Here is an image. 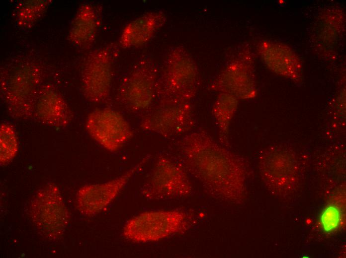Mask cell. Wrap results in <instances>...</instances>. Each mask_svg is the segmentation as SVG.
<instances>
[{"label": "cell", "instance_id": "obj_13", "mask_svg": "<svg viewBox=\"0 0 346 258\" xmlns=\"http://www.w3.org/2000/svg\"><path fill=\"white\" fill-rule=\"evenodd\" d=\"M150 155L121 176L106 183L85 185L79 189L76 194V206L84 215L91 216L105 209L118 195L130 179L144 165Z\"/></svg>", "mask_w": 346, "mask_h": 258}, {"label": "cell", "instance_id": "obj_1", "mask_svg": "<svg viewBox=\"0 0 346 258\" xmlns=\"http://www.w3.org/2000/svg\"><path fill=\"white\" fill-rule=\"evenodd\" d=\"M182 166L212 197L223 202L239 199L244 190V163L206 131L198 129L177 143Z\"/></svg>", "mask_w": 346, "mask_h": 258}, {"label": "cell", "instance_id": "obj_3", "mask_svg": "<svg viewBox=\"0 0 346 258\" xmlns=\"http://www.w3.org/2000/svg\"><path fill=\"white\" fill-rule=\"evenodd\" d=\"M195 60L183 46L171 48L165 58L157 85L159 101L190 102L199 86Z\"/></svg>", "mask_w": 346, "mask_h": 258}, {"label": "cell", "instance_id": "obj_8", "mask_svg": "<svg viewBox=\"0 0 346 258\" xmlns=\"http://www.w3.org/2000/svg\"><path fill=\"white\" fill-rule=\"evenodd\" d=\"M117 53V46L111 44L91 51L86 57L82 70L81 82L83 94L88 101L99 103L108 97Z\"/></svg>", "mask_w": 346, "mask_h": 258}, {"label": "cell", "instance_id": "obj_18", "mask_svg": "<svg viewBox=\"0 0 346 258\" xmlns=\"http://www.w3.org/2000/svg\"><path fill=\"white\" fill-rule=\"evenodd\" d=\"M260 170L267 183L284 182L292 178L296 170L294 156L288 151L271 149L260 157Z\"/></svg>", "mask_w": 346, "mask_h": 258}, {"label": "cell", "instance_id": "obj_16", "mask_svg": "<svg viewBox=\"0 0 346 258\" xmlns=\"http://www.w3.org/2000/svg\"><path fill=\"white\" fill-rule=\"evenodd\" d=\"M101 22V9L89 3L82 4L71 22L68 35L73 45L82 49L94 43Z\"/></svg>", "mask_w": 346, "mask_h": 258}, {"label": "cell", "instance_id": "obj_22", "mask_svg": "<svg viewBox=\"0 0 346 258\" xmlns=\"http://www.w3.org/2000/svg\"><path fill=\"white\" fill-rule=\"evenodd\" d=\"M343 214L340 204L334 202L329 203L320 215L319 221L321 229L327 234L337 231L342 224Z\"/></svg>", "mask_w": 346, "mask_h": 258}, {"label": "cell", "instance_id": "obj_17", "mask_svg": "<svg viewBox=\"0 0 346 258\" xmlns=\"http://www.w3.org/2000/svg\"><path fill=\"white\" fill-rule=\"evenodd\" d=\"M166 21L161 11L147 12L132 20L124 27L119 39L124 48H133L148 43Z\"/></svg>", "mask_w": 346, "mask_h": 258}, {"label": "cell", "instance_id": "obj_6", "mask_svg": "<svg viewBox=\"0 0 346 258\" xmlns=\"http://www.w3.org/2000/svg\"><path fill=\"white\" fill-rule=\"evenodd\" d=\"M28 213L38 231L51 241L63 236L70 219L59 188L54 183L47 184L34 193L29 204Z\"/></svg>", "mask_w": 346, "mask_h": 258}, {"label": "cell", "instance_id": "obj_15", "mask_svg": "<svg viewBox=\"0 0 346 258\" xmlns=\"http://www.w3.org/2000/svg\"><path fill=\"white\" fill-rule=\"evenodd\" d=\"M41 123L55 128L67 126L73 114L60 93L52 85H42L37 95L33 115Z\"/></svg>", "mask_w": 346, "mask_h": 258}, {"label": "cell", "instance_id": "obj_10", "mask_svg": "<svg viewBox=\"0 0 346 258\" xmlns=\"http://www.w3.org/2000/svg\"><path fill=\"white\" fill-rule=\"evenodd\" d=\"M195 123L190 102L159 101L143 118L140 127L146 131L172 137L189 132Z\"/></svg>", "mask_w": 346, "mask_h": 258}, {"label": "cell", "instance_id": "obj_7", "mask_svg": "<svg viewBox=\"0 0 346 258\" xmlns=\"http://www.w3.org/2000/svg\"><path fill=\"white\" fill-rule=\"evenodd\" d=\"M158 77L153 60L142 56L122 80L118 90L119 101L131 111L148 109L157 97Z\"/></svg>", "mask_w": 346, "mask_h": 258}, {"label": "cell", "instance_id": "obj_11", "mask_svg": "<svg viewBox=\"0 0 346 258\" xmlns=\"http://www.w3.org/2000/svg\"><path fill=\"white\" fill-rule=\"evenodd\" d=\"M346 28L344 8L331 4L321 9L315 18L310 39L314 52L320 58L331 60L337 53Z\"/></svg>", "mask_w": 346, "mask_h": 258}, {"label": "cell", "instance_id": "obj_14", "mask_svg": "<svg viewBox=\"0 0 346 258\" xmlns=\"http://www.w3.org/2000/svg\"><path fill=\"white\" fill-rule=\"evenodd\" d=\"M255 53L272 73L296 84L303 81L301 59L289 46L282 42L262 39L257 42Z\"/></svg>", "mask_w": 346, "mask_h": 258}, {"label": "cell", "instance_id": "obj_2", "mask_svg": "<svg viewBox=\"0 0 346 258\" xmlns=\"http://www.w3.org/2000/svg\"><path fill=\"white\" fill-rule=\"evenodd\" d=\"M43 77L41 65L30 59L17 60L0 69L1 98L12 118L26 120L33 117Z\"/></svg>", "mask_w": 346, "mask_h": 258}, {"label": "cell", "instance_id": "obj_4", "mask_svg": "<svg viewBox=\"0 0 346 258\" xmlns=\"http://www.w3.org/2000/svg\"><path fill=\"white\" fill-rule=\"evenodd\" d=\"M255 54L249 43L237 46L223 68L209 85L208 90L227 93L238 100L255 98L258 94Z\"/></svg>", "mask_w": 346, "mask_h": 258}, {"label": "cell", "instance_id": "obj_12", "mask_svg": "<svg viewBox=\"0 0 346 258\" xmlns=\"http://www.w3.org/2000/svg\"><path fill=\"white\" fill-rule=\"evenodd\" d=\"M86 127L93 139L111 152L119 150L133 134L122 115L110 108L97 109L90 113Z\"/></svg>", "mask_w": 346, "mask_h": 258}, {"label": "cell", "instance_id": "obj_21", "mask_svg": "<svg viewBox=\"0 0 346 258\" xmlns=\"http://www.w3.org/2000/svg\"><path fill=\"white\" fill-rule=\"evenodd\" d=\"M18 150V141L13 126L2 123L0 126V163H8L16 156Z\"/></svg>", "mask_w": 346, "mask_h": 258}, {"label": "cell", "instance_id": "obj_20", "mask_svg": "<svg viewBox=\"0 0 346 258\" xmlns=\"http://www.w3.org/2000/svg\"><path fill=\"white\" fill-rule=\"evenodd\" d=\"M51 2V0L19 1L13 13L16 25L22 30L31 28L42 17Z\"/></svg>", "mask_w": 346, "mask_h": 258}, {"label": "cell", "instance_id": "obj_9", "mask_svg": "<svg viewBox=\"0 0 346 258\" xmlns=\"http://www.w3.org/2000/svg\"><path fill=\"white\" fill-rule=\"evenodd\" d=\"M192 190L183 167L166 156L160 155L140 193L148 200H165L188 196Z\"/></svg>", "mask_w": 346, "mask_h": 258}, {"label": "cell", "instance_id": "obj_19", "mask_svg": "<svg viewBox=\"0 0 346 258\" xmlns=\"http://www.w3.org/2000/svg\"><path fill=\"white\" fill-rule=\"evenodd\" d=\"M238 105L239 100L234 96L220 93L212 108V114L218 128L220 143L225 147L228 144L230 126Z\"/></svg>", "mask_w": 346, "mask_h": 258}, {"label": "cell", "instance_id": "obj_5", "mask_svg": "<svg viewBox=\"0 0 346 258\" xmlns=\"http://www.w3.org/2000/svg\"><path fill=\"white\" fill-rule=\"evenodd\" d=\"M190 218L180 210H156L141 213L124 225L123 236L134 243L158 241L186 231Z\"/></svg>", "mask_w": 346, "mask_h": 258}, {"label": "cell", "instance_id": "obj_23", "mask_svg": "<svg viewBox=\"0 0 346 258\" xmlns=\"http://www.w3.org/2000/svg\"><path fill=\"white\" fill-rule=\"evenodd\" d=\"M335 113L343 121L346 119V88H343L339 92L334 103Z\"/></svg>", "mask_w": 346, "mask_h": 258}]
</instances>
